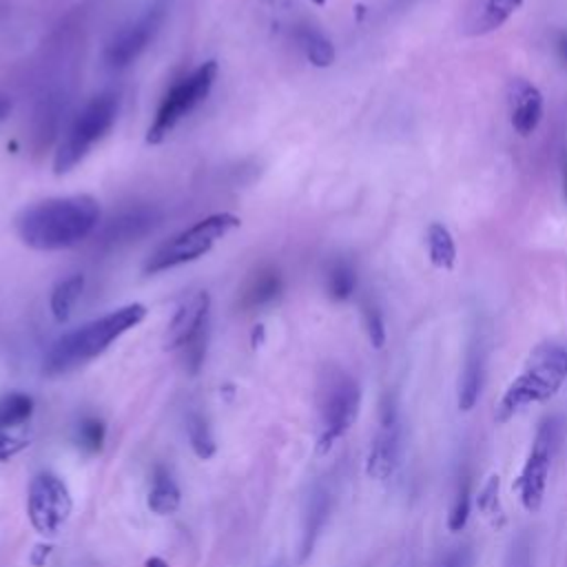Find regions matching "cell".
<instances>
[{
  "label": "cell",
  "mask_w": 567,
  "mask_h": 567,
  "mask_svg": "<svg viewBox=\"0 0 567 567\" xmlns=\"http://www.w3.org/2000/svg\"><path fill=\"white\" fill-rule=\"evenodd\" d=\"M100 221V204L91 195H66L27 206L16 217L18 237L33 250H64L86 239Z\"/></svg>",
  "instance_id": "6da1fadb"
},
{
  "label": "cell",
  "mask_w": 567,
  "mask_h": 567,
  "mask_svg": "<svg viewBox=\"0 0 567 567\" xmlns=\"http://www.w3.org/2000/svg\"><path fill=\"white\" fill-rule=\"evenodd\" d=\"M144 317L146 308L142 303H126L62 334L44 354L42 372L47 377H60L89 363L91 359L100 357L124 332L142 323Z\"/></svg>",
  "instance_id": "7a4b0ae2"
},
{
  "label": "cell",
  "mask_w": 567,
  "mask_h": 567,
  "mask_svg": "<svg viewBox=\"0 0 567 567\" xmlns=\"http://www.w3.org/2000/svg\"><path fill=\"white\" fill-rule=\"evenodd\" d=\"M565 381H567V346L558 341L538 343L529 352L523 370L505 388L496 405L494 421L507 423L527 405L549 401L551 396L558 394Z\"/></svg>",
  "instance_id": "3957f363"
},
{
  "label": "cell",
  "mask_w": 567,
  "mask_h": 567,
  "mask_svg": "<svg viewBox=\"0 0 567 567\" xmlns=\"http://www.w3.org/2000/svg\"><path fill=\"white\" fill-rule=\"evenodd\" d=\"M361 405V388L352 374L339 365H326L319 374L317 408L321 419V434L317 452L326 454L337 439H341L357 421Z\"/></svg>",
  "instance_id": "277c9868"
},
{
  "label": "cell",
  "mask_w": 567,
  "mask_h": 567,
  "mask_svg": "<svg viewBox=\"0 0 567 567\" xmlns=\"http://www.w3.org/2000/svg\"><path fill=\"white\" fill-rule=\"evenodd\" d=\"M117 117V95L115 93H100L89 100L80 113L71 120L66 133L62 135L55 157L53 171L55 175L69 173L75 164H80L95 142H100Z\"/></svg>",
  "instance_id": "5b68a950"
},
{
  "label": "cell",
  "mask_w": 567,
  "mask_h": 567,
  "mask_svg": "<svg viewBox=\"0 0 567 567\" xmlns=\"http://www.w3.org/2000/svg\"><path fill=\"white\" fill-rule=\"evenodd\" d=\"M241 221L233 213H215L208 215L193 226L184 228L182 233L166 239L162 246H157L151 257L144 264L146 275H157L164 270H171L175 266L188 264L206 255L213 244L221 237H226L233 228H237Z\"/></svg>",
  "instance_id": "8992f818"
},
{
  "label": "cell",
  "mask_w": 567,
  "mask_h": 567,
  "mask_svg": "<svg viewBox=\"0 0 567 567\" xmlns=\"http://www.w3.org/2000/svg\"><path fill=\"white\" fill-rule=\"evenodd\" d=\"M217 62L206 60L204 64H199L197 69H193L190 73L171 84L146 131L148 144H162L173 133V128L208 97L217 80Z\"/></svg>",
  "instance_id": "52a82bcc"
},
{
  "label": "cell",
  "mask_w": 567,
  "mask_h": 567,
  "mask_svg": "<svg viewBox=\"0 0 567 567\" xmlns=\"http://www.w3.org/2000/svg\"><path fill=\"white\" fill-rule=\"evenodd\" d=\"M558 443H560V421L556 416L543 419L536 427L529 452L525 456V463L514 485L518 492L520 505L529 514L538 512L545 501L547 478H549V470H551V461L556 456Z\"/></svg>",
  "instance_id": "ba28073f"
},
{
  "label": "cell",
  "mask_w": 567,
  "mask_h": 567,
  "mask_svg": "<svg viewBox=\"0 0 567 567\" xmlns=\"http://www.w3.org/2000/svg\"><path fill=\"white\" fill-rule=\"evenodd\" d=\"M73 509L71 492L64 481L51 472L33 476L27 494V514L33 529L42 536H53L69 520Z\"/></svg>",
  "instance_id": "9c48e42d"
},
{
  "label": "cell",
  "mask_w": 567,
  "mask_h": 567,
  "mask_svg": "<svg viewBox=\"0 0 567 567\" xmlns=\"http://www.w3.org/2000/svg\"><path fill=\"white\" fill-rule=\"evenodd\" d=\"M164 18L166 4L159 0L146 7L137 18L122 24L104 47V64L109 69H126L128 64H133L142 55V51L153 42Z\"/></svg>",
  "instance_id": "30bf717a"
},
{
  "label": "cell",
  "mask_w": 567,
  "mask_h": 567,
  "mask_svg": "<svg viewBox=\"0 0 567 567\" xmlns=\"http://www.w3.org/2000/svg\"><path fill=\"white\" fill-rule=\"evenodd\" d=\"M403 450V425L399 416V405L394 394H385L381 399L379 412V430L372 436L368 458H365V474L374 481H388L401 461Z\"/></svg>",
  "instance_id": "8fae6325"
},
{
  "label": "cell",
  "mask_w": 567,
  "mask_h": 567,
  "mask_svg": "<svg viewBox=\"0 0 567 567\" xmlns=\"http://www.w3.org/2000/svg\"><path fill=\"white\" fill-rule=\"evenodd\" d=\"M208 310H210V297L206 290H197L188 295L177 306L173 319L168 321V328L164 334V348L182 350L199 330L208 326Z\"/></svg>",
  "instance_id": "7c38bea8"
},
{
  "label": "cell",
  "mask_w": 567,
  "mask_h": 567,
  "mask_svg": "<svg viewBox=\"0 0 567 567\" xmlns=\"http://www.w3.org/2000/svg\"><path fill=\"white\" fill-rule=\"evenodd\" d=\"M509 120L518 135H532L543 120V95L525 78H514L507 84Z\"/></svg>",
  "instance_id": "4fadbf2b"
},
{
  "label": "cell",
  "mask_w": 567,
  "mask_h": 567,
  "mask_svg": "<svg viewBox=\"0 0 567 567\" xmlns=\"http://www.w3.org/2000/svg\"><path fill=\"white\" fill-rule=\"evenodd\" d=\"M485 343L481 334H474L467 343L465 350V359H463V370L458 377V394H456V403L461 412H470L483 392V383H485Z\"/></svg>",
  "instance_id": "5bb4252c"
},
{
  "label": "cell",
  "mask_w": 567,
  "mask_h": 567,
  "mask_svg": "<svg viewBox=\"0 0 567 567\" xmlns=\"http://www.w3.org/2000/svg\"><path fill=\"white\" fill-rule=\"evenodd\" d=\"M155 221H157V213L153 208H133V210H126V213L117 215L115 219H111V224L104 228L100 239L109 248L128 244L142 235H146L155 226Z\"/></svg>",
  "instance_id": "9a60e30c"
},
{
  "label": "cell",
  "mask_w": 567,
  "mask_h": 567,
  "mask_svg": "<svg viewBox=\"0 0 567 567\" xmlns=\"http://www.w3.org/2000/svg\"><path fill=\"white\" fill-rule=\"evenodd\" d=\"M284 290V281L277 268H259L246 284L241 292V306L244 308H264L272 303Z\"/></svg>",
  "instance_id": "2e32d148"
},
{
  "label": "cell",
  "mask_w": 567,
  "mask_h": 567,
  "mask_svg": "<svg viewBox=\"0 0 567 567\" xmlns=\"http://www.w3.org/2000/svg\"><path fill=\"white\" fill-rule=\"evenodd\" d=\"M179 487L177 483L173 481L171 472L162 465L155 467L153 472V483H151V489H148V498H146V505L153 514L157 516H168V514H175L177 507H179Z\"/></svg>",
  "instance_id": "e0dca14e"
},
{
  "label": "cell",
  "mask_w": 567,
  "mask_h": 567,
  "mask_svg": "<svg viewBox=\"0 0 567 567\" xmlns=\"http://www.w3.org/2000/svg\"><path fill=\"white\" fill-rule=\"evenodd\" d=\"M295 40L301 47V51L310 64L323 69L334 62V47L321 31H317L308 24H301L295 29Z\"/></svg>",
  "instance_id": "ac0fdd59"
},
{
  "label": "cell",
  "mask_w": 567,
  "mask_h": 567,
  "mask_svg": "<svg viewBox=\"0 0 567 567\" xmlns=\"http://www.w3.org/2000/svg\"><path fill=\"white\" fill-rule=\"evenodd\" d=\"M470 509H472V476H470V470L463 467L454 485V496L447 512V529L461 532L467 525Z\"/></svg>",
  "instance_id": "d6986e66"
},
{
  "label": "cell",
  "mask_w": 567,
  "mask_h": 567,
  "mask_svg": "<svg viewBox=\"0 0 567 567\" xmlns=\"http://www.w3.org/2000/svg\"><path fill=\"white\" fill-rule=\"evenodd\" d=\"M84 290V275L75 272V275H69L66 279L58 281L51 290V312L55 317V321H66L75 301L80 299Z\"/></svg>",
  "instance_id": "ffe728a7"
},
{
  "label": "cell",
  "mask_w": 567,
  "mask_h": 567,
  "mask_svg": "<svg viewBox=\"0 0 567 567\" xmlns=\"http://www.w3.org/2000/svg\"><path fill=\"white\" fill-rule=\"evenodd\" d=\"M357 288V272L348 259H334L326 272V290L334 301H346Z\"/></svg>",
  "instance_id": "44dd1931"
},
{
  "label": "cell",
  "mask_w": 567,
  "mask_h": 567,
  "mask_svg": "<svg viewBox=\"0 0 567 567\" xmlns=\"http://www.w3.org/2000/svg\"><path fill=\"white\" fill-rule=\"evenodd\" d=\"M330 512V498L323 489H317L310 496V507H308V516H306V527H303V543H301V558H306L312 551V545L328 518Z\"/></svg>",
  "instance_id": "7402d4cb"
},
{
  "label": "cell",
  "mask_w": 567,
  "mask_h": 567,
  "mask_svg": "<svg viewBox=\"0 0 567 567\" xmlns=\"http://www.w3.org/2000/svg\"><path fill=\"white\" fill-rule=\"evenodd\" d=\"M523 0H483V4L476 11V18L472 22L476 33H485L492 29H498L518 7Z\"/></svg>",
  "instance_id": "603a6c76"
},
{
  "label": "cell",
  "mask_w": 567,
  "mask_h": 567,
  "mask_svg": "<svg viewBox=\"0 0 567 567\" xmlns=\"http://www.w3.org/2000/svg\"><path fill=\"white\" fill-rule=\"evenodd\" d=\"M427 252H430V261L436 268L450 270L456 261V246L454 239L450 235V230L443 224H432L427 228Z\"/></svg>",
  "instance_id": "cb8c5ba5"
},
{
  "label": "cell",
  "mask_w": 567,
  "mask_h": 567,
  "mask_svg": "<svg viewBox=\"0 0 567 567\" xmlns=\"http://www.w3.org/2000/svg\"><path fill=\"white\" fill-rule=\"evenodd\" d=\"M498 496H501V476L489 474L476 494V507L481 516L487 518L494 527H501L505 523V512Z\"/></svg>",
  "instance_id": "d4e9b609"
},
{
  "label": "cell",
  "mask_w": 567,
  "mask_h": 567,
  "mask_svg": "<svg viewBox=\"0 0 567 567\" xmlns=\"http://www.w3.org/2000/svg\"><path fill=\"white\" fill-rule=\"evenodd\" d=\"M33 414V399L24 392H9L0 396V430L22 425Z\"/></svg>",
  "instance_id": "484cf974"
},
{
  "label": "cell",
  "mask_w": 567,
  "mask_h": 567,
  "mask_svg": "<svg viewBox=\"0 0 567 567\" xmlns=\"http://www.w3.org/2000/svg\"><path fill=\"white\" fill-rule=\"evenodd\" d=\"M186 432H188V441H190L195 456L202 461H208L217 450L208 421L202 414H190L186 419Z\"/></svg>",
  "instance_id": "4316f807"
},
{
  "label": "cell",
  "mask_w": 567,
  "mask_h": 567,
  "mask_svg": "<svg viewBox=\"0 0 567 567\" xmlns=\"http://www.w3.org/2000/svg\"><path fill=\"white\" fill-rule=\"evenodd\" d=\"M104 439H106V425L102 419L86 416L78 423L75 441H78L80 450H84L86 454H97L104 445Z\"/></svg>",
  "instance_id": "83f0119b"
},
{
  "label": "cell",
  "mask_w": 567,
  "mask_h": 567,
  "mask_svg": "<svg viewBox=\"0 0 567 567\" xmlns=\"http://www.w3.org/2000/svg\"><path fill=\"white\" fill-rule=\"evenodd\" d=\"M503 567H534V549L532 538L527 532H520L509 543V549L505 554Z\"/></svg>",
  "instance_id": "f1b7e54d"
},
{
  "label": "cell",
  "mask_w": 567,
  "mask_h": 567,
  "mask_svg": "<svg viewBox=\"0 0 567 567\" xmlns=\"http://www.w3.org/2000/svg\"><path fill=\"white\" fill-rule=\"evenodd\" d=\"M206 343H208V326L204 330H199L184 348V365L190 374H197L202 363H204V357H206Z\"/></svg>",
  "instance_id": "f546056e"
},
{
  "label": "cell",
  "mask_w": 567,
  "mask_h": 567,
  "mask_svg": "<svg viewBox=\"0 0 567 567\" xmlns=\"http://www.w3.org/2000/svg\"><path fill=\"white\" fill-rule=\"evenodd\" d=\"M363 323H365L368 339H370L372 348H377V350L383 348V343H385V323H383V315L377 308V303H372V301L363 303Z\"/></svg>",
  "instance_id": "4dcf8cb0"
},
{
  "label": "cell",
  "mask_w": 567,
  "mask_h": 567,
  "mask_svg": "<svg viewBox=\"0 0 567 567\" xmlns=\"http://www.w3.org/2000/svg\"><path fill=\"white\" fill-rule=\"evenodd\" d=\"M436 567H472V549L470 547H452L450 551H445Z\"/></svg>",
  "instance_id": "1f68e13d"
},
{
  "label": "cell",
  "mask_w": 567,
  "mask_h": 567,
  "mask_svg": "<svg viewBox=\"0 0 567 567\" xmlns=\"http://www.w3.org/2000/svg\"><path fill=\"white\" fill-rule=\"evenodd\" d=\"M29 443L24 439H18V436H11L7 434V430H0V461H7L11 458L13 454H18L20 450H24Z\"/></svg>",
  "instance_id": "d6a6232c"
},
{
  "label": "cell",
  "mask_w": 567,
  "mask_h": 567,
  "mask_svg": "<svg viewBox=\"0 0 567 567\" xmlns=\"http://www.w3.org/2000/svg\"><path fill=\"white\" fill-rule=\"evenodd\" d=\"M11 109H13V102H11V97H9L7 93H0V124H2V122L9 117Z\"/></svg>",
  "instance_id": "836d02e7"
},
{
  "label": "cell",
  "mask_w": 567,
  "mask_h": 567,
  "mask_svg": "<svg viewBox=\"0 0 567 567\" xmlns=\"http://www.w3.org/2000/svg\"><path fill=\"white\" fill-rule=\"evenodd\" d=\"M144 567H168V563L164 558H159V556H151V558H146Z\"/></svg>",
  "instance_id": "e575fe53"
},
{
  "label": "cell",
  "mask_w": 567,
  "mask_h": 567,
  "mask_svg": "<svg viewBox=\"0 0 567 567\" xmlns=\"http://www.w3.org/2000/svg\"><path fill=\"white\" fill-rule=\"evenodd\" d=\"M558 51H560V58H563V62L567 64V33H563V35L558 38Z\"/></svg>",
  "instance_id": "d590c367"
},
{
  "label": "cell",
  "mask_w": 567,
  "mask_h": 567,
  "mask_svg": "<svg viewBox=\"0 0 567 567\" xmlns=\"http://www.w3.org/2000/svg\"><path fill=\"white\" fill-rule=\"evenodd\" d=\"M312 2H315V4H323L326 0H312Z\"/></svg>",
  "instance_id": "8d00e7d4"
},
{
  "label": "cell",
  "mask_w": 567,
  "mask_h": 567,
  "mask_svg": "<svg viewBox=\"0 0 567 567\" xmlns=\"http://www.w3.org/2000/svg\"><path fill=\"white\" fill-rule=\"evenodd\" d=\"M565 184H567V171H565Z\"/></svg>",
  "instance_id": "74e56055"
},
{
  "label": "cell",
  "mask_w": 567,
  "mask_h": 567,
  "mask_svg": "<svg viewBox=\"0 0 567 567\" xmlns=\"http://www.w3.org/2000/svg\"><path fill=\"white\" fill-rule=\"evenodd\" d=\"M264 2H275V0H264Z\"/></svg>",
  "instance_id": "f35d334b"
}]
</instances>
